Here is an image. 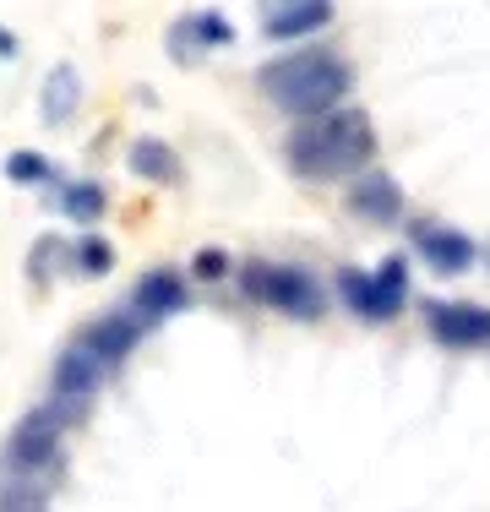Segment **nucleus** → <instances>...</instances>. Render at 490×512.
Listing matches in <instances>:
<instances>
[{
	"label": "nucleus",
	"mask_w": 490,
	"mask_h": 512,
	"mask_svg": "<svg viewBox=\"0 0 490 512\" xmlns=\"http://www.w3.org/2000/svg\"><path fill=\"white\" fill-rule=\"evenodd\" d=\"M485 256H490V251H485Z\"/></svg>",
	"instance_id": "4be33fe9"
},
{
	"label": "nucleus",
	"mask_w": 490,
	"mask_h": 512,
	"mask_svg": "<svg viewBox=\"0 0 490 512\" xmlns=\"http://www.w3.org/2000/svg\"><path fill=\"white\" fill-rule=\"evenodd\" d=\"M267 278H273V267H267V262H245V267H240L245 295H251V300H262V306H267Z\"/></svg>",
	"instance_id": "6ab92c4d"
},
{
	"label": "nucleus",
	"mask_w": 490,
	"mask_h": 512,
	"mask_svg": "<svg viewBox=\"0 0 490 512\" xmlns=\"http://www.w3.org/2000/svg\"><path fill=\"white\" fill-rule=\"evenodd\" d=\"M403 295H409V273H403V256H387L382 273H376V322H392L403 311Z\"/></svg>",
	"instance_id": "ddd939ff"
},
{
	"label": "nucleus",
	"mask_w": 490,
	"mask_h": 512,
	"mask_svg": "<svg viewBox=\"0 0 490 512\" xmlns=\"http://www.w3.org/2000/svg\"><path fill=\"white\" fill-rule=\"evenodd\" d=\"M425 327H431V338L447 349L490 344V311L485 306H441V300H431V306H425Z\"/></svg>",
	"instance_id": "20e7f679"
},
{
	"label": "nucleus",
	"mask_w": 490,
	"mask_h": 512,
	"mask_svg": "<svg viewBox=\"0 0 490 512\" xmlns=\"http://www.w3.org/2000/svg\"><path fill=\"white\" fill-rule=\"evenodd\" d=\"M77 262H82V273H109V246L104 240H82Z\"/></svg>",
	"instance_id": "aec40b11"
},
{
	"label": "nucleus",
	"mask_w": 490,
	"mask_h": 512,
	"mask_svg": "<svg viewBox=\"0 0 490 512\" xmlns=\"http://www.w3.org/2000/svg\"><path fill=\"white\" fill-rule=\"evenodd\" d=\"M191 273H196V278H207V284H213V278H224V273H229V251H218V246H207V251H196V262H191Z\"/></svg>",
	"instance_id": "a211bd4d"
},
{
	"label": "nucleus",
	"mask_w": 490,
	"mask_h": 512,
	"mask_svg": "<svg viewBox=\"0 0 490 512\" xmlns=\"http://www.w3.org/2000/svg\"><path fill=\"white\" fill-rule=\"evenodd\" d=\"M414 246H420V256L436 267L441 278L469 273V262H474V240L463 235V229H436V224H420V229H414Z\"/></svg>",
	"instance_id": "0eeeda50"
},
{
	"label": "nucleus",
	"mask_w": 490,
	"mask_h": 512,
	"mask_svg": "<svg viewBox=\"0 0 490 512\" xmlns=\"http://www.w3.org/2000/svg\"><path fill=\"white\" fill-rule=\"evenodd\" d=\"M66 213L77 218V224H98V218H104V186L77 180V186L66 191Z\"/></svg>",
	"instance_id": "dca6fc26"
},
{
	"label": "nucleus",
	"mask_w": 490,
	"mask_h": 512,
	"mask_svg": "<svg viewBox=\"0 0 490 512\" xmlns=\"http://www.w3.org/2000/svg\"><path fill=\"white\" fill-rule=\"evenodd\" d=\"M6 512H44V496L39 491L22 496V485H11V491H6Z\"/></svg>",
	"instance_id": "412c9836"
},
{
	"label": "nucleus",
	"mask_w": 490,
	"mask_h": 512,
	"mask_svg": "<svg viewBox=\"0 0 490 512\" xmlns=\"http://www.w3.org/2000/svg\"><path fill=\"white\" fill-rule=\"evenodd\" d=\"M131 169H137L142 180H153V186H175L180 180V158L169 153L164 142H153V137L131 142Z\"/></svg>",
	"instance_id": "f8f14e48"
},
{
	"label": "nucleus",
	"mask_w": 490,
	"mask_h": 512,
	"mask_svg": "<svg viewBox=\"0 0 490 512\" xmlns=\"http://www.w3.org/2000/svg\"><path fill=\"white\" fill-rule=\"evenodd\" d=\"M82 404L77 398H55V404H44V409H33L28 420L11 431V447H6V458H11V469H39V463L55 458V442H60V425L66 420H77Z\"/></svg>",
	"instance_id": "7ed1b4c3"
},
{
	"label": "nucleus",
	"mask_w": 490,
	"mask_h": 512,
	"mask_svg": "<svg viewBox=\"0 0 490 512\" xmlns=\"http://www.w3.org/2000/svg\"><path fill=\"white\" fill-rule=\"evenodd\" d=\"M104 371H109V365L98 360L88 344L66 349V355L55 360V398H77V404H82V398H88L98 382H104Z\"/></svg>",
	"instance_id": "6e6552de"
},
{
	"label": "nucleus",
	"mask_w": 490,
	"mask_h": 512,
	"mask_svg": "<svg viewBox=\"0 0 490 512\" xmlns=\"http://www.w3.org/2000/svg\"><path fill=\"white\" fill-rule=\"evenodd\" d=\"M333 22V6L327 0H294V6H273L267 11V39H300V33H316Z\"/></svg>",
	"instance_id": "9b49d317"
},
{
	"label": "nucleus",
	"mask_w": 490,
	"mask_h": 512,
	"mask_svg": "<svg viewBox=\"0 0 490 512\" xmlns=\"http://www.w3.org/2000/svg\"><path fill=\"white\" fill-rule=\"evenodd\" d=\"M142 333H147L142 311H109V316H98L88 333H82V344H88L104 365H115V360H126L131 349L142 344Z\"/></svg>",
	"instance_id": "39448f33"
},
{
	"label": "nucleus",
	"mask_w": 490,
	"mask_h": 512,
	"mask_svg": "<svg viewBox=\"0 0 490 512\" xmlns=\"http://www.w3.org/2000/svg\"><path fill=\"white\" fill-rule=\"evenodd\" d=\"M267 306L305 322V316L322 311V284L305 267H273V278H267Z\"/></svg>",
	"instance_id": "423d86ee"
},
{
	"label": "nucleus",
	"mask_w": 490,
	"mask_h": 512,
	"mask_svg": "<svg viewBox=\"0 0 490 512\" xmlns=\"http://www.w3.org/2000/svg\"><path fill=\"white\" fill-rule=\"evenodd\" d=\"M77 88H82V82H77V71H71V66L49 71V82H44V120H49V126H60V120L77 109Z\"/></svg>",
	"instance_id": "4468645a"
},
{
	"label": "nucleus",
	"mask_w": 490,
	"mask_h": 512,
	"mask_svg": "<svg viewBox=\"0 0 490 512\" xmlns=\"http://www.w3.org/2000/svg\"><path fill=\"white\" fill-rule=\"evenodd\" d=\"M376 153V131L365 109H333L322 120H305L289 137V169L300 180H343L365 169Z\"/></svg>",
	"instance_id": "f257e3e1"
},
{
	"label": "nucleus",
	"mask_w": 490,
	"mask_h": 512,
	"mask_svg": "<svg viewBox=\"0 0 490 512\" xmlns=\"http://www.w3.org/2000/svg\"><path fill=\"white\" fill-rule=\"evenodd\" d=\"M338 295L349 300L360 316H371V322H376V273H354V267H343V273H338Z\"/></svg>",
	"instance_id": "2eb2a0df"
},
{
	"label": "nucleus",
	"mask_w": 490,
	"mask_h": 512,
	"mask_svg": "<svg viewBox=\"0 0 490 512\" xmlns=\"http://www.w3.org/2000/svg\"><path fill=\"white\" fill-rule=\"evenodd\" d=\"M131 306H137L147 322H158V316H175V311H186V284H180V273H147L142 284H137V295H131Z\"/></svg>",
	"instance_id": "9d476101"
},
{
	"label": "nucleus",
	"mask_w": 490,
	"mask_h": 512,
	"mask_svg": "<svg viewBox=\"0 0 490 512\" xmlns=\"http://www.w3.org/2000/svg\"><path fill=\"white\" fill-rule=\"evenodd\" d=\"M349 207L365 224H392V218L403 213V191L392 175H365L360 186H349Z\"/></svg>",
	"instance_id": "1a4fd4ad"
},
{
	"label": "nucleus",
	"mask_w": 490,
	"mask_h": 512,
	"mask_svg": "<svg viewBox=\"0 0 490 512\" xmlns=\"http://www.w3.org/2000/svg\"><path fill=\"white\" fill-rule=\"evenodd\" d=\"M6 175L17 180V186H33V180L49 175V164H44L39 153H11V158H6Z\"/></svg>",
	"instance_id": "f3484780"
},
{
	"label": "nucleus",
	"mask_w": 490,
	"mask_h": 512,
	"mask_svg": "<svg viewBox=\"0 0 490 512\" xmlns=\"http://www.w3.org/2000/svg\"><path fill=\"white\" fill-rule=\"evenodd\" d=\"M349 66L327 50H300V55H284L273 66H262V93L273 99L278 109L289 115H305V120H322L343 109L338 99L349 93Z\"/></svg>",
	"instance_id": "f03ea898"
}]
</instances>
